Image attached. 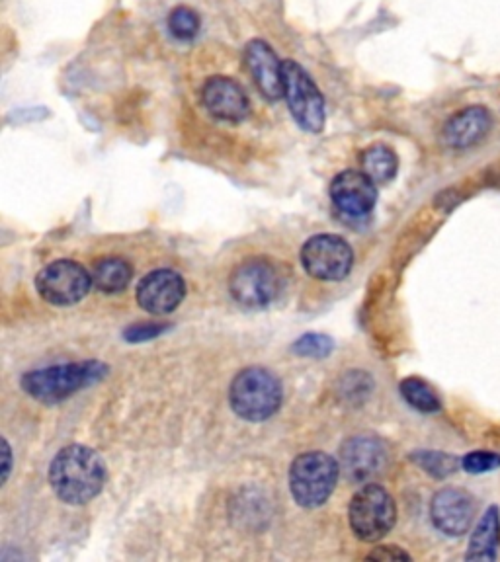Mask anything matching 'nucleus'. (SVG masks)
<instances>
[{
  "mask_svg": "<svg viewBox=\"0 0 500 562\" xmlns=\"http://www.w3.org/2000/svg\"><path fill=\"white\" fill-rule=\"evenodd\" d=\"M49 482L59 500L83 506L102 492L106 465L98 451L79 443L67 445L51 461Z\"/></svg>",
  "mask_w": 500,
  "mask_h": 562,
  "instance_id": "f257e3e1",
  "label": "nucleus"
},
{
  "mask_svg": "<svg viewBox=\"0 0 500 562\" xmlns=\"http://www.w3.org/2000/svg\"><path fill=\"white\" fill-rule=\"evenodd\" d=\"M108 365L98 360L63 363L28 371L20 385L26 395L43 404H57L73 397L90 385L100 383L108 375Z\"/></svg>",
  "mask_w": 500,
  "mask_h": 562,
  "instance_id": "f03ea898",
  "label": "nucleus"
},
{
  "mask_svg": "<svg viewBox=\"0 0 500 562\" xmlns=\"http://www.w3.org/2000/svg\"><path fill=\"white\" fill-rule=\"evenodd\" d=\"M229 401L235 414L243 420L264 422L280 410L284 389L272 371L264 367H249L233 379Z\"/></svg>",
  "mask_w": 500,
  "mask_h": 562,
  "instance_id": "7ed1b4c3",
  "label": "nucleus"
},
{
  "mask_svg": "<svg viewBox=\"0 0 500 562\" xmlns=\"http://www.w3.org/2000/svg\"><path fill=\"white\" fill-rule=\"evenodd\" d=\"M340 467L336 459L323 451L299 455L290 469V490L293 500L303 508L323 506L338 482Z\"/></svg>",
  "mask_w": 500,
  "mask_h": 562,
  "instance_id": "20e7f679",
  "label": "nucleus"
},
{
  "mask_svg": "<svg viewBox=\"0 0 500 562\" xmlns=\"http://www.w3.org/2000/svg\"><path fill=\"white\" fill-rule=\"evenodd\" d=\"M348 518H350V527L358 539L375 543L383 539L395 525L397 520L395 500L383 486L368 482L354 494L350 502Z\"/></svg>",
  "mask_w": 500,
  "mask_h": 562,
  "instance_id": "39448f33",
  "label": "nucleus"
},
{
  "mask_svg": "<svg viewBox=\"0 0 500 562\" xmlns=\"http://www.w3.org/2000/svg\"><path fill=\"white\" fill-rule=\"evenodd\" d=\"M284 73V98L297 125L309 133H319L325 127L327 112L325 98L309 73L292 59L282 65Z\"/></svg>",
  "mask_w": 500,
  "mask_h": 562,
  "instance_id": "423d86ee",
  "label": "nucleus"
},
{
  "mask_svg": "<svg viewBox=\"0 0 500 562\" xmlns=\"http://www.w3.org/2000/svg\"><path fill=\"white\" fill-rule=\"evenodd\" d=\"M301 264L315 280L340 281L352 270L354 252L342 237L317 235L303 244Z\"/></svg>",
  "mask_w": 500,
  "mask_h": 562,
  "instance_id": "0eeeda50",
  "label": "nucleus"
},
{
  "mask_svg": "<svg viewBox=\"0 0 500 562\" xmlns=\"http://www.w3.org/2000/svg\"><path fill=\"white\" fill-rule=\"evenodd\" d=\"M280 274L278 270L262 260L252 258L243 262L231 276L229 289L237 303L249 309H262L270 305L280 293Z\"/></svg>",
  "mask_w": 500,
  "mask_h": 562,
  "instance_id": "6e6552de",
  "label": "nucleus"
},
{
  "mask_svg": "<svg viewBox=\"0 0 500 562\" xmlns=\"http://www.w3.org/2000/svg\"><path fill=\"white\" fill-rule=\"evenodd\" d=\"M92 283V276L81 264L73 260H57L38 274L36 289L47 303L69 307L83 301Z\"/></svg>",
  "mask_w": 500,
  "mask_h": 562,
  "instance_id": "1a4fd4ad",
  "label": "nucleus"
},
{
  "mask_svg": "<svg viewBox=\"0 0 500 562\" xmlns=\"http://www.w3.org/2000/svg\"><path fill=\"white\" fill-rule=\"evenodd\" d=\"M202 106L213 120L239 125L250 116V100L243 84L227 75L208 77L200 90Z\"/></svg>",
  "mask_w": 500,
  "mask_h": 562,
  "instance_id": "9d476101",
  "label": "nucleus"
},
{
  "mask_svg": "<svg viewBox=\"0 0 500 562\" xmlns=\"http://www.w3.org/2000/svg\"><path fill=\"white\" fill-rule=\"evenodd\" d=\"M329 192L336 209L350 217H364L372 213L377 203V184L362 170L338 172Z\"/></svg>",
  "mask_w": 500,
  "mask_h": 562,
  "instance_id": "9b49d317",
  "label": "nucleus"
},
{
  "mask_svg": "<svg viewBox=\"0 0 500 562\" xmlns=\"http://www.w3.org/2000/svg\"><path fill=\"white\" fill-rule=\"evenodd\" d=\"M430 516L444 535L461 537L475 522V500L465 490L442 488L432 498Z\"/></svg>",
  "mask_w": 500,
  "mask_h": 562,
  "instance_id": "f8f14e48",
  "label": "nucleus"
},
{
  "mask_svg": "<svg viewBox=\"0 0 500 562\" xmlns=\"http://www.w3.org/2000/svg\"><path fill=\"white\" fill-rule=\"evenodd\" d=\"M245 65L254 86L266 100L278 102L280 98H284V61L278 59L270 43L250 40L245 47Z\"/></svg>",
  "mask_w": 500,
  "mask_h": 562,
  "instance_id": "ddd939ff",
  "label": "nucleus"
},
{
  "mask_svg": "<svg viewBox=\"0 0 500 562\" xmlns=\"http://www.w3.org/2000/svg\"><path fill=\"white\" fill-rule=\"evenodd\" d=\"M186 295V283L174 270H157L137 285V303L151 315L172 313Z\"/></svg>",
  "mask_w": 500,
  "mask_h": 562,
  "instance_id": "4468645a",
  "label": "nucleus"
},
{
  "mask_svg": "<svg viewBox=\"0 0 500 562\" xmlns=\"http://www.w3.org/2000/svg\"><path fill=\"white\" fill-rule=\"evenodd\" d=\"M340 461L350 481L370 482L385 469L387 449L372 436L350 438L340 449Z\"/></svg>",
  "mask_w": 500,
  "mask_h": 562,
  "instance_id": "2eb2a0df",
  "label": "nucleus"
},
{
  "mask_svg": "<svg viewBox=\"0 0 500 562\" xmlns=\"http://www.w3.org/2000/svg\"><path fill=\"white\" fill-rule=\"evenodd\" d=\"M493 127V116L483 106H471L446 121L442 139L452 149H467L483 141Z\"/></svg>",
  "mask_w": 500,
  "mask_h": 562,
  "instance_id": "dca6fc26",
  "label": "nucleus"
},
{
  "mask_svg": "<svg viewBox=\"0 0 500 562\" xmlns=\"http://www.w3.org/2000/svg\"><path fill=\"white\" fill-rule=\"evenodd\" d=\"M500 547V512L497 506H491L485 516L473 529L465 561L493 562L499 557Z\"/></svg>",
  "mask_w": 500,
  "mask_h": 562,
  "instance_id": "f3484780",
  "label": "nucleus"
},
{
  "mask_svg": "<svg viewBox=\"0 0 500 562\" xmlns=\"http://www.w3.org/2000/svg\"><path fill=\"white\" fill-rule=\"evenodd\" d=\"M360 166L366 176H370L377 186H381L395 178L397 168H399V159L393 149L377 143V145H370L368 149H364L360 153Z\"/></svg>",
  "mask_w": 500,
  "mask_h": 562,
  "instance_id": "a211bd4d",
  "label": "nucleus"
},
{
  "mask_svg": "<svg viewBox=\"0 0 500 562\" xmlns=\"http://www.w3.org/2000/svg\"><path fill=\"white\" fill-rule=\"evenodd\" d=\"M133 278V268L129 262H125L122 258L110 256V258H102L94 264L92 270V281L94 285L104 291V293H120L129 285V281Z\"/></svg>",
  "mask_w": 500,
  "mask_h": 562,
  "instance_id": "6ab92c4d",
  "label": "nucleus"
},
{
  "mask_svg": "<svg viewBox=\"0 0 500 562\" xmlns=\"http://www.w3.org/2000/svg\"><path fill=\"white\" fill-rule=\"evenodd\" d=\"M401 395L415 410L424 414H434L442 408V402L434 393V389L417 377H409L401 383Z\"/></svg>",
  "mask_w": 500,
  "mask_h": 562,
  "instance_id": "aec40b11",
  "label": "nucleus"
},
{
  "mask_svg": "<svg viewBox=\"0 0 500 562\" xmlns=\"http://www.w3.org/2000/svg\"><path fill=\"white\" fill-rule=\"evenodd\" d=\"M422 471L436 479H446L461 467V459L442 451H417L411 457Z\"/></svg>",
  "mask_w": 500,
  "mask_h": 562,
  "instance_id": "412c9836",
  "label": "nucleus"
},
{
  "mask_svg": "<svg viewBox=\"0 0 500 562\" xmlns=\"http://www.w3.org/2000/svg\"><path fill=\"white\" fill-rule=\"evenodd\" d=\"M200 28H202L200 14L190 6L180 4V6L172 8V12L168 14V30L178 40H194L198 36Z\"/></svg>",
  "mask_w": 500,
  "mask_h": 562,
  "instance_id": "4be33fe9",
  "label": "nucleus"
},
{
  "mask_svg": "<svg viewBox=\"0 0 500 562\" xmlns=\"http://www.w3.org/2000/svg\"><path fill=\"white\" fill-rule=\"evenodd\" d=\"M333 338L325 334H303L295 344L293 352L301 358H313V360H323L333 352Z\"/></svg>",
  "mask_w": 500,
  "mask_h": 562,
  "instance_id": "5701e85b",
  "label": "nucleus"
},
{
  "mask_svg": "<svg viewBox=\"0 0 500 562\" xmlns=\"http://www.w3.org/2000/svg\"><path fill=\"white\" fill-rule=\"evenodd\" d=\"M500 467L499 453L493 451H471L461 459V469L471 475L491 473Z\"/></svg>",
  "mask_w": 500,
  "mask_h": 562,
  "instance_id": "b1692460",
  "label": "nucleus"
},
{
  "mask_svg": "<svg viewBox=\"0 0 500 562\" xmlns=\"http://www.w3.org/2000/svg\"><path fill=\"white\" fill-rule=\"evenodd\" d=\"M167 324H139V326H131L124 332V338L127 342H145L151 338L161 336L163 332H167Z\"/></svg>",
  "mask_w": 500,
  "mask_h": 562,
  "instance_id": "393cba45",
  "label": "nucleus"
},
{
  "mask_svg": "<svg viewBox=\"0 0 500 562\" xmlns=\"http://www.w3.org/2000/svg\"><path fill=\"white\" fill-rule=\"evenodd\" d=\"M370 561H411V557L399 547H377L370 555Z\"/></svg>",
  "mask_w": 500,
  "mask_h": 562,
  "instance_id": "a878e982",
  "label": "nucleus"
},
{
  "mask_svg": "<svg viewBox=\"0 0 500 562\" xmlns=\"http://www.w3.org/2000/svg\"><path fill=\"white\" fill-rule=\"evenodd\" d=\"M2 457H4V463H2V482L8 481V475H10V469H12V451H10V445L6 440H2Z\"/></svg>",
  "mask_w": 500,
  "mask_h": 562,
  "instance_id": "bb28decb",
  "label": "nucleus"
}]
</instances>
